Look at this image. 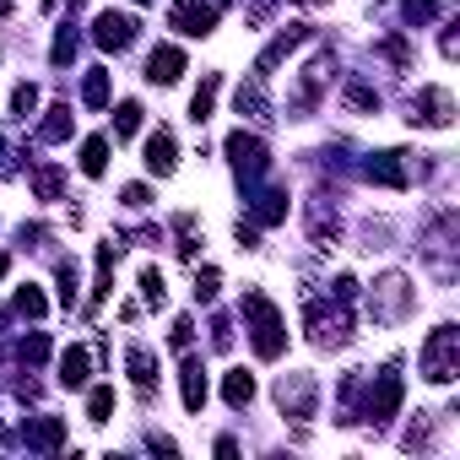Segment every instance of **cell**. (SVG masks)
<instances>
[{
  "label": "cell",
  "mask_w": 460,
  "mask_h": 460,
  "mask_svg": "<svg viewBox=\"0 0 460 460\" xmlns=\"http://www.w3.org/2000/svg\"><path fill=\"white\" fill-rule=\"evenodd\" d=\"M244 314L254 319V358H282V347H287V336H282V314H277V303L266 298V293H244Z\"/></svg>",
  "instance_id": "obj_1"
},
{
  "label": "cell",
  "mask_w": 460,
  "mask_h": 460,
  "mask_svg": "<svg viewBox=\"0 0 460 460\" xmlns=\"http://www.w3.org/2000/svg\"><path fill=\"white\" fill-rule=\"evenodd\" d=\"M423 374L433 384H449L460 374V331H455V325H439V331L423 342Z\"/></svg>",
  "instance_id": "obj_2"
},
{
  "label": "cell",
  "mask_w": 460,
  "mask_h": 460,
  "mask_svg": "<svg viewBox=\"0 0 460 460\" xmlns=\"http://www.w3.org/2000/svg\"><path fill=\"white\" fill-rule=\"evenodd\" d=\"M228 157H233V168H238V179H244V184L266 179V168H271L266 141H260V136H244V130H233V136H228Z\"/></svg>",
  "instance_id": "obj_3"
},
{
  "label": "cell",
  "mask_w": 460,
  "mask_h": 460,
  "mask_svg": "<svg viewBox=\"0 0 460 460\" xmlns=\"http://www.w3.org/2000/svg\"><path fill=\"white\" fill-rule=\"evenodd\" d=\"M407 314H412V287H407V277H384V282L374 287V319L396 325V319H407Z\"/></svg>",
  "instance_id": "obj_4"
},
{
  "label": "cell",
  "mask_w": 460,
  "mask_h": 460,
  "mask_svg": "<svg viewBox=\"0 0 460 460\" xmlns=\"http://www.w3.org/2000/svg\"><path fill=\"white\" fill-rule=\"evenodd\" d=\"M401 396H407V384H401V374H396V368H384V374H379V384L368 390V417H374V423H384V417H396V412H401Z\"/></svg>",
  "instance_id": "obj_5"
},
{
  "label": "cell",
  "mask_w": 460,
  "mask_h": 460,
  "mask_svg": "<svg viewBox=\"0 0 460 460\" xmlns=\"http://www.w3.org/2000/svg\"><path fill=\"white\" fill-rule=\"evenodd\" d=\"M93 38H98V49H130L136 44V17H125V12H103L98 22H93Z\"/></svg>",
  "instance_id": "obj_6"
},
{
  "label": "cell",
  "mask_w": 460,
  "mask_h": 460,
  "mask_svg": "<svg viewBox=\"0 0 460 460\" xmlns=\"http://www.w3.org/2000/svg\"><path fill=\"white\" fill-rule=\"evenodd\" d=\"M303 38H309V28H303V22H293L287 33H277V38H271L266 49H260V60H254V77H260V82H266V77L277 71V65H282V60H287V54H293V49H298Z\"/></svg>",
  "instance_id": "obj_7"
},
{
  "label": "cell",
  "mask_w": 460,
  "mask_h": 460,
  "mask_svg": "<svg viewBox=\"0 0 460 460\" xmlns=\"http://www.w3.org/2000/svg\"><path fill=\"white\" fill-rule=\"evenodd\" d=\"M277 401H282L287 417H314V379L309 374H287L277 384Z\"/></svg>",
  "instance_id": "obj_8"
},
{
  "label": "cell",
  "mask_w": 460,
  "mask_h": 460,
  "mask_svg": "<svg viewBox=\"0 0 460 460\" xmlns=\"http://www.w3.org/2000/svg\"><path fill=\"white\" fill-rule=\"evenodd\" d=\"M363 179L368 184H384V190H407V168H401V152H379L363 163Z\"/></svg>",
  "instance_id": "obj_9"
},
{
  "label": "cell",
  "mask_w": 460,
  "mask_h": 460,
  "mask_svg": "<svg viewBox=\"0 0 460 460\" xmlns=\"http://www.w3.org/2000/svg\"><path fill=\"white\" fill-rule=\"evenodd\" d=\"M174 28L190 33V38H206L217 28V6H201V0H184V6L174 12Z\"/></svg>",
  "instance_id": "obj_10"
},
{
  "label": "cell",
  "mask_w": 460,
  "mask_h": 460,
  "mask_svg": "<svg viewBox=\"0 0 460 460\" xmlns=\"http://www.w3.org/2000/svg\"><path fill=\"white\" fill-rule=\"evenodd\" d=\"M179 77H184V54L168 49V44L152 49V60H147V82H163V87H168V82H179Z\"/></svg>",
  "instance_id": "obj_11"
},
{
  "label": "cell",
  "mask_w": 460,
  "mask_h": 460,
  "mask_svg": "<svg viewBox=\"0 0 460 460\" xmlns=\"http://www.w3.org/2000/svg\"><path fill=\"white\" fill-rule=\"evenodd\" d=\"M87 374H93V352H87V347L60 352V384H65V390H82V384H87Z\"/></svg>",
  "instance_id": "obj_12"
},
{
  "label": "cell",
  "mask_w": 460,
  "mask_h": 460,
  "mask_svg": "<svg viewBox=\"0 0 460 460\" xmlns=\"http://www.w3.org/2000/svg\"><path fill=\"white\" fill-rule=\"evenodd\" d=\"M179 390H184V407H190V412H201V407H206V368H201V358H184V379H179Z\"/></svg>",
  "instance_id": "obj_13"
},
{
  "label": "cell",
  "mask_w": 460,
  "mask_h": 460,
  "mask_svg": "<svg viewBox=\"0 0 460 460\" xmlns=\"http://www.w3.org/2000/svg\"><path fill=\"white\" fill-rule=\"evenodd\" d=\"M174 163H179V152H174V136H168V130L147 136V168L163 179V174H174Z\"/></svg>",
  "instance_id": "obj_14"
},
{
  "label": "cell",
  "mask_w": 460,
  "mask_h": 460,
  "mask_svg": "<svg viewBox=\"0 0 460 460\" xmlns=\"http://www.w3.org/2000/svg\"><path fill=\"white\" fill-rule=\"evenodd\" d=\"M125 363H130V379H136V390H141V396H152V384H157V363H152V352H147V347H130Z\"/></svg>",
  "instance_id": "obj_15"
},
{
  "label": "cell",
  "mask_w": 460,
  "mask_h": 460,
  "mask_svg": "<svg viewBox=\"0 0 460 460\" xmlns=\"http://www.w3.org/2000/svg\"><path fill=\"white\" fill-rule=\"evenodd\" d=\"M417 109H423V114H412V119H428V125H449V93H444V87H423Z\"/></svg>",
  "instance_id": "obj_16"
},
{
  "label": "cell",
  "mask_w": 460,
  "mask_h": 460,
  "mask_svg": "<svg viewBox=\"0 0 460 460\" xmlns=\"http://www.w3.org/2000/svg\"><path fill=\"white\" fill-rule=\"evenodd\" d=\"M287 217V190H260L254 195V222H282Z\"/></svg>",
  "instance_id": "obj_17"
},
{
  "label": "cell",
  "mask_w": 460,
  "mask_h": 460,
  "mask_svg": "<svg viewBox=\"0 0 460 460\" xmlns=\"http://www.w3.org/2000/svg\"><path fill=\"white\" fill-rule=\"evenodd\" d=\"M222 401H228V407H249V401H254V374L233 368V374L222 379Z\"/></svg>",
  "instance_id": "obj_18"
},
{
  "label": "cell",
  "mask_w": 460,
  "mask_h": 460,
  "mask_svg": "<svg viewBox=\"0 0 460 460\" xmlns=\"http://www.w3.org/2000/svg\"><path fill=\"white\" fill-rule=\"evenodd\" d=\"M60 439H65V423L60 417H38L28 428V449H60Z\"/></svg>",
  "instance_id": "obj_19"
},
{
  "label": "cell",
  "mask_w": 460,
  "mask_h": 460,
  "mask_svg": "<svg viewBox=\"0 0 460 460\" xmlns=\"http://www.w3.org/2000/svg\"><path fill=\"white\" fill-rule=\"evenodd\" d=\"M114 249H119V244H98V277H93V303H103V298H109V287H114Z\"/></svg>",
  "instance_id": "obj_20"
},
{
  "label": "cell",
  "mask_w": 460,
  "mask_h": 460,
  "mask_svg": "<svg viewBox=\"0 0 460 460\" xmlns=\"http://www.w3.org/2000/svg\"><path fill=\"white\" fill-rule=\"evenodd\" d=\"M65 136H71V103H54L49 119L38 125V141H65Z\"/></svg>",
  "instance_id": "obj_21"
},
{
  "label": "cell",
  "mask_w": 460,
  "mask_h": 460,
  "mask_svg": "<svg viewBox=\"0 0 460 460\" xmlns=\"http://www.w3.org/2000/svg\"><path fill=\"white\" fill-rule=\"evenodd\" d=\"M217 87H222V77H217V71H212L201 87H195V98H190V119H195V125H201V119L212 114V103H217Z\"/></svg>",
  "instance_id": "obj_22"
},
{
  "label": "cell",
  "mask_w": 460,
  "mask_h": 460,
  "mask_svg": "<svg viewBox=\"0 0 460 460\" xmlns=\"http://www.w3.org/2000/svg\"><path fill=\"white\" fill-rule=\"evenodd\" d=\"M238 114H249V119H266V87H260V77L249 82V87H238Z\"/></svg>",
  "instance_id": "obj_23"
},
{
  "label": "cell",
  "mask_w": 460,
  "mask_h": 460,
  "mask_svg": "<svg viewBox=\"0 0 460 460\" xmlns=\"http://www.w3.org/2000/svg\"><path fill=\"white\" fill-rule=\"evenodd\" d=\"M82 103H87V109H109V71H87V82H82Z\"/></svg>",
  "instance_id": "obj_24"
},
{
  "label": "cell",
  "mask_w": 460,
  "mask_h": 460,
  "mask_svg": "<svg viewBox=\"0 0 460 460\" xmlns=\"http://www.w3.org/2000/svg\"><path fill=\"white\" fill-rule=\"evenodd\" d=\"M103 168H109V141H103V136L82 141V174H93V179H98Z\"/></svg>",
  "instance_id": "obj_25"
},
{
  "label": "cell",
  "mask_w": 460,
  "mask_h": 460,
  "mask_svg": "<svg viewBox=\"0 0 460 460\" xmlns=\"http://www.w3.org/2000/svg\"><path fill=\"white\" fill-rule=\"evenodd\" d=\"M60 184H65V174H60L54 163H44V168L33 174V195H38V201H54V195H60Z\"/></svg>",
  "instance_id": "obj_26"
},
{
  "label": "cell",
  "mask_w": 460,
  "mask_h": 460,
  "mask_svg": "<svg viewBox=\"0 0 460 460\" xmlns=\"http://www.w3.org/2000/svg\"><path fill=\"white\" fill-rule=\"evenodd\" d=\"M141 130V103H119L114 109V136H136Z\"/></svg>",
  "instance_id": "obj_27"
},
{
  "label": "cell",
  "mask_w": 460,
  "mask_h": 460,
  "mask_svg": "<svg viewBox=\"0 0 460 460\" xmlns=\"http://www.w3.org/2000/svg\"><path fill=\"white\" fill-rule=\"evenodd\" d=\"M109 412H114V390L98 384L93 396H87V417H93V423H109Z\"/></svg>",
  "instance_id": "obj_28"
},
{
  "label": "cell",
  "mask_w": 460,
  "mask_h": 460,
  "mask_svg": "<svg viewBox=\"0 0 460 460\" xmlns=\"http://www.w3.org/2000/svg\"><path fill=\"white\" fill-rule=\"evenodd\" d=\"M71 54H77V33H71V22H65V28L54 33V49H49V60H54V65H71Z\"/></svg>",
  "instance_id": "obj_29"
},
{
  "label": "cell",
  "mask_w": 460,
  "mask_h": 460,
  "mask_svg": "<svg viewBox=\"0 0 460 460\" xmlns=\"http://www.w3.org/2000/svg\"><path fill=\"white\" fill-rule=\"evenodd\" d=\"M433 12H439V0H401V17H407L412 28H423V22H433Z\"/></svg>",
  "instance_id": "obj_30"
},
{
  "label": "cell",
  "mask_w": 460,
  "mask_h": 460,
  "mask_svg": "<svg viewBox=\"0 0 460 460\" xmlns=\"http://www.w3.org/2000/svg\"><path fill=\"white\" fill-rule=\"evenodd\" d=\"M44 293L38 287H17V314H28V319H44Z\"/></svg>",
  "instance_id": "obj_31"
},
{
  "label": "cell",
  "mask_w": 460,
  "mask_h": 460,
  "mask_svg": "<svg viewBox=\"0 0 460 460\" xmlns=\"http://www.w3.org/2000/svg\"><path fill=\"white\" fill-rule=\"evenodd\" d=\"M174 233H179V254L184 260H195V217L184 212V217H174Z\"/></svg>",
  "instance_id": "obj_32"
},
{
  "label": "cell",
  "mask_w": 460,
  "mask_h": 460,
  "mask_svg": "<svg viewBox=\"0 0 460 460\" xmlns=\"http://www.w3.org/2000/svg\"><path fill=\"white\" fill-rule=\"evenodd\" d=\"M17 352H22L28 363H44V358H49V336H44V331H33V336H22V342H17Z\"/></svg>",
  "instance_id": "obj_33"
},
{
  "label": "cell",
  "mask_w": 460,
  "mask_h": 460,
  "mask_svg": "<svg viewBox=\"0 0 460 460\" xmlns=\"http://www.w3.org/2000/svg\"><path fill=\"white\" fill-rule=\"evenodd\" d=\"M54 277H60V303L71 309V303H77V266H71V260H60V271H54Z\"/></svg>",
  "instance_id": "obj_34"
},
{
  "label": "cell",
  "mask_w": 460,
  "mask_h": 460,
  "mask_svg": "<svg viewBox=\"0 0 460 460\" xmlns=\"http://www.w3.org/2000/svg\"><path fill=\"white\" fill-rule=\"evenodd\" d=\"M379 54H384L390 65H401V71L412 65V49H407V38H384V44H379Z\"/></svg>",
  "instance_id": "obj_35"
},
{
  "label": "cell",
  "mask_w": 460,
  "mask_h": 460,
  "mask_svg": "<svg viewBox=\"0 0 460 460\" xmlns=\"http://www.w3.org/2000/svg\"><path fill=\"white\" fill-rule=\"evenodd\" d=\"M12 109H17V119H28V114L38 109V87H33V82H22V87L12 93Z\"/></svg>",
  "instance_id": "obj_36"
},
{
  "label": "cell",
  "mask_w": 460,
  "mask_h": 460,
  "mask_svg": "<svg viewBox=\"0 0 460 460\" xmlns=\"http://www.w3.org/2000/svg\"><path fill=\"white\" fill-rule=\"evenodd\" d=\"M163 293H168V287H163V271L147 266V271H141V298H147V303H163Z\"/></svg>",
  "instance_id": "obj_37"
},
{
  "label": "cell",
  "mask_w": 460,
  "mask_h": 460,
  "mask_svg": "<svg viewBox=\"0 0 460 460\" xmlns=\"http://www.w3.org/2000/svg\"><path fill=\"white\" fill-rule=\"evenodd\" d=\"M347 103H352V109H379V93H374L368 82H352V87H347Z\"/></svg>",
  "instance_id": "obj_38"
},
{
  "label": "cell",
  "mask_w": 460,
  "mask_h": 460,
  "mask_svg": "<svg viewBox=\"0 0 460 460\" xmlns=\"http://www.w3.org/2000/svg\"><path fill=\"white\" fill-rule=\"evenodd\" d=\"M217 287H222V277H217L212 266H206L201 277H195V298H201V303H212V298H217Z\"/></svg>",
  "instance_id": "obj_39"
},
{
  "label": "cell",
  "mask_w": 460,
  "mask_h": 460,
  "mask_svg": "<svg viewBox=\"0 0 460 460\" xmlns=\"http://www.w3.org/2000/svg\"><path fill=\"white\" fill-rule=\"evenodd\" d=\"M147 201H152L147 184H125V206H147Z\"/></svg>",
  "instance_id": "obj_40"
},
{
  "label": "cell",
  "mask_w": 460,
  "mask_h": 460,
  "mask_svg": "<svg viewBox=\"0 0 460 460\" xmlns=\"http://www.w3.org/2000/svg\"><path fill=\"white\" fill-rule=\"evenodd\" d=\"M190 331H195V325H190V319H174V336H168V342H174V347L184 352V347H190Z\"/></svg>",
  "instance_id": "obj_41"
},
{
  "label": "cell",
  "mask_w": 460,
  "mask_h": 460,
  "mask_svg": "<svg viewBox=\"0 0 460 460\" xmlns=\"http://www.w3.org/2000/svg\"><path fill=\"white\" fill-rule=\"evenodd\" d=\"M233 238H238V244H244V249H254V244H260V233H254V228H244V222H238V228H233Z\"/></svg>",
  "instance_id": "obj_42"
},
{
  "label": "cell",
  "mask_w": 460,
  "mask_h": 460,
  "mask_svg": "<svg viewBox=\"0 0 460 460\" xmlns=\"http://www.w3.org/2000/svg\"><path fill=\"white\" fill-rule=\"evenodd\" d=\"M6 271H12V260H6V254H0V277H6Z\"/></svg>",
  "instance_id": "obj_43"
},
{
  "label": "cell",
  "mask_w": 460,
  "mask_h": 460,
  "mask_svg": "<svg viewBox=\"0 0 460 460\" xmlns=\"http://www.w3.org/2000/svg\"><path fill=\"white\" fill-rule=\"evenodd\" d=\"M0 174H6V141H0Z\"/></svg>",
  "instance_id": "obj_44"
},
{
  "label": "cell",
  "mask_w": 460,
  "mask_h": 460,
  "mask_svg": "<svg viewBox=\"0 0 460 460\" xmlns=\"http://www.w3.org/2000/svg\"><path fill=\"white\" fill-rule=\"evenodd\" d=\"M6 12H12V6H6V0H0V17H6Z\"/></svg>",
  "instance_id": "obj_45"
},
{
  "label": "cell",
  "mask_w": 460,
  "mask_h": 460,
  "mask_svg": "<svg viewBox=\"0 0 460 460\" xmlns=\"http://www.w3.org/2000/svg\"><path fill=\"white\" fill-rule=\"evenodd\" d=\"M136 6H147V0H136Z\"/></svg>",
  "instance_id": "obj_46"
},
{
  "label": "cell",
  "mask_w": 460,
  "mask_h": 460,
  "mask_svg": "<svg viewBox=\"0 0 460 460\" xmlns=\"http://www.w3.org/2000/svg\"><path fill=\"white\" fill-rule=\"evenodd\" d=\"M309 6H314V0H309Z\"/></svg>",
  "instance_id": "obj_47"
}]
</instances>
